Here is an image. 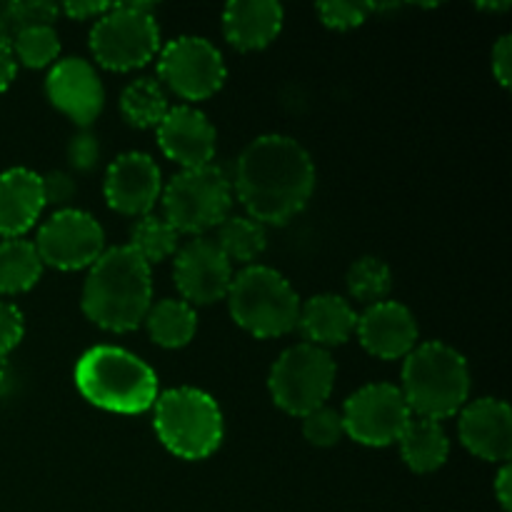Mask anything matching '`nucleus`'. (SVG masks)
I'll use <instances>...</instances> for the list:
<instances>
[{
	"label": "nucleus",
	"instance_id": "8",
	"mask_svg": "<svg viewBox=\"0 0 512 512\" xmlns=\"http://www.w3.org/2000/svg\"><path fill=\"white\" fill-rule=\"evenodd\" d=\"M165 220L180 235H203L228 220L233 188L215 165L180 170L163 190Z\"/></svg>",
	"mask_w": 512,
	"mask_h": 512
},
{
	"label": "nucleus",
	"instance_id": "36",
	"mask_svg": "<svg viewBox=\"0 0 512 512\" xmlns=\"http://www.w3.org/2000/svg\"><path fill=\"white\" fill-rule=\"evenodd\" d=\"M493 75L503 88H510L512 78V38L503 35L493 48Z\"/></svg>",
	"mask_w": 512,
	"mask_h": 512
},
{
	"label": "nucleus",
	"instance_id": "7",
	"mask_svg": "<svg viewBox=\"0 0 512 512\" xmlns=\"http://www.w3.org/2000/svg\"><path fill=\"white\" fill-rule=\"evenodd\" d=\"M90 50L103 68L115 73L143 68L160 53V28L150 3H115L95 20Z\"/></svg>",
	"mask_w": 512,
	"mask_h": 512
},
{
	"label": "nucleus",
	"instance_id": "26",
	"mask_svg": "<svg viewBox=\"0 0 512 512\" xmlns=\"http://www.w3.org/2000/svg\"><path fill=\"white\" fill-rule=\"evenodd\" d=\"M215 245L228 258L230 265H250L263 255L268 235H265V225L255 223L253 218H228L218 225Z\"/></svg>",
	"mask_w": 512,
	"mask_h": 512
},
{
	"label": "nucleus",
	"instance_id": "41",
	"mask_svg": "<svg viewBox=\"0 0 512 512\" xmlns=\"http://www.w3.org/2000/svg\"><path fill=\"white\" fill-rule=\"evenodd\" d=\"M10 388H13V373L8 368V360H0V398H5Z\"/></svg>",
	"mask_w": 512,
	"mask_h": 512
},
{
	"label": "nucleus",
	"instance_id": "2",
	"mask_svg": "<svg viewBox=\"0 0 512 512\" xmlns=\"http://www.w3.org/2000/svg\"><path fill=\"white\" fill-rule=\"evenodd\" d=\"M80 303L93 325L108 333H130L143 325L153 305L150 265L128 245L108 248L90 265Z\"/></svg>",
	"mask_w": 512,
	"mask_h": 512
},
{
	"label": "nucleus",
	"instance_id": "35",
	"mask_svg": "<svg viewBox=\"0 0 512 512\" xmlns=\"http://www.w3.org/2000/svg\"><path fill=\"white\" fill-rule=\"evenodd\" d=\"M18 10L20 28H33V25H53V20L58 18L60 8L53 3H43V0H23V3H15Z\"/></svg>",
	"mask_w": 512,
	"mask_h": 512
},
{
	"label": "nucleus",
	"instance_id": "37",
	"mask_svg": "<svg viewBox=\"0 0 512 512\" xmlns=\"http://www.w3.org/2000/svg\"><path fill=\"white\" fill-rule=\"evenodd\" d=\"M20 30L23 28H20L15 0H0V45H3V48H10Z\"/></svg>",
	"mask_w": 512,
	"mask_h": 512
},
{
	"label": "nucleus",
	"instance_id": "27",
	"mask_svg": "<svg viewBox=\"0 0 512 512\" xmlns=\"http://www.w3.org/2000/svg\"><path fill=\"white\" fill-rule=\"evenodd\" d=\"M180 233L160 215H143L130 230L128 248L138 253L148 265L163 263L178 253Z\"/></svg>",
	"mask_w": 512,
	"mask_h": 512
},
{
	"label": "nucleus",
	"instance_id": "19",
	"mask_svg": "<svg viewBox=\"0 0 512 512\" xmlns=\"http://www.w3.org/2000/svg\"><path fill=\"white\" fill-rule=\"evenodd\" d=\"M45 208L43 180L28 168H10L0 175V238H23Z\"/></svg>",
	"mask_w": 512,
	"mask_h": 512
},
{
	"label": "nucleus",
	"instance_id": "11",
	"mask_svg": "<svg viewBox=\"0 0 512 512\" xmlns=\"http://www.w3.org/2000/svg\"><path fill=\"white\" fill-rule=\"evenodd\" d=\"M345 435L368 448H385L398 443L405 425L410 423L408 403L400 388L390 383H373L348 398L343 408Z\"/></svg>",
	"mask_w": 512,
	"mask_h": 512
},
{
	"label": "nucleus",
	"instance_id": "34",
	"mask_svg": "<svg viewBox=\"0 0 512 512\" xmlns=\"http://www.w3.org/2000/svg\"><path fill=\"white\" fill-rule=\"evenodd\" d=\"M68 158L70 163H73V168L83 170V173L85 170L95 168V163H98L100 158V145L98 140H95V135L90 133L75 135L68 145Z\"/></svg>",
	"mask_w": 512,
	"mask_h": 512
},
{
	"label": "nucleus",
	"instance_id": "22",
	"mask_svg": "<svg viewBox=\"0 0 512 512\" xmlns=\"http://www.w3.org/2000/svg\"><path fill=\"white\" fill-rule=\"evenodd\" d=\"M398 443L405 465L420 475L443 468L450 453V440L443 425L428 418H415V415L405 425Z\"/></svg>",
	"mask_w": 512,
	"mask_h": 512
},
{
	"label": "nucleus",
	"instance_id": "32",
	"mask_svg": "<svg viewBox=\"0 0 512 512\" xmlns=\"http://www.w3.org/2000/svg\"><path fill=\"white\" fill-rule=\"evenodd\" d=\"M25 335L23 313L13 303L0 300V360H8Z\"/></svg>",
	"mask_w": 512,
	"mask_h": 512
},
{
	"label": "nucleus",
	"instance_id": "38",
	"mask_svg": "<svg viewBox=\"0 0 512 512\" xmlns=\"http://www.w3.org/2000/svg\"><path fill=\"white\" fill-rule=\"evenodd\" d=\"M110 5L113 3H68L63 5V13L70 15V18L75 20H88V18H95L98 20L100 15H105L110 10Z\"/></svg>",
	"mask_w": 512,
	"mask_h": 512
},
{
	"label": "nucleus",
	"instance_id": "31",
	"mask_svg": "<svg viewBox=\"0 0 512 512\" xmlns=\"http://www.w3.org/2000/svg\"><path fill=\"white\" fill-rule=\"evenodd\" d=\"M375 3H345V0H333V3H320L318 15L323 25L333 30H353L368 20L370 13H375Z\"/></svg>",
	"mask_w": 512,
	"mask_h": 512
},
{
	"label": "nucleus",
	"instance_id": "10",
	"mask_svg": "<svg viewBox=\"0 0 512 512\" xmlns=\"http://www.w3.org/2000/svg\"><path fill=\"white\" fill-rule=\"evenodd\" d=\"M225 60L210 40L180 35L158 53V78L183 100H205L225 83Z\"/></svg>",
	"mask_w": 512,
	"mask_h": 512
},
{
	"label": "nucleus",
	"instance_id": "18",
	"mask_svg": "<svg viewBox=\"0 0 512 512\" xmlns=\"http://www.w3.org/2000/svg\"><path fill=\"white\" fill-rule=\"evenodd\" d=\"M215 128L193 105H175L158 125V145L183 170L210 165L215 155Z\"/></svg>",
	"mask_w": 512,
	"mask_h": 512
},
{
	"label": "nucleus",
	"instance_id": "24",
	"mask_svg": "<svg viewBox=\"0 0 512 512\" xmlns=\"http://www.w3.org/2000/svg\"><path fill=\"white\" fill-rule=\"evenodd\" d=\"M43 260L30 240L8 238L0 240V293H28L43 275Z\"/></svg>",
	"mask_w": 512,
	"mask_h": 512
},
{
	"label": "nucleus",
	"instance_id": "16",
	"mask_svg": "<svg viewBox=\"0 0 512 512\" xmlns=\"http://www.w3.org/2000/svg\"><path fill=\"white\" fill-rule=\"evenodd\" d=\"M355 333L370 355L380 360H400L413 353L420 330L418 320L405 305L383 300L368 305V310L358 315Z\"/></svg>",
	"mask_w": 512,
	"mask_h": 512
},
{
	"label": "nucleus",
	"instance_id": "1",
	"mask_svg": "<svg viewBox=\"0 0 512 512\" xmlns=\"http://www.w3.org/2000/svg\"><path fill=\"white\" fill-rule=\"evenodd\" d=\"M313 188V158L288 135H260L235 165V195L260 225L290 223L308 205Z\"/></svg>",
	"mask_w": 512,
	"mask_h": 512
},
{
	"label": "nucleus",
	"instance_id": "29",
	"mask_svg": "<svg viewBox=\"0 0 512 512\" xmlns=\"http://www.w3.org/2000/svg\"><path fill=\"white\" fill-rule=\"evenodd\" d=\"M10 50H13L15 63H23L25 68H48L58 60L60 40L53 25H33L15 35Z\"/></svg>",
	"mask_w": 512,
	"mask_h": 512
},
{
	"label": "nucleus",
	"instance_id": "33",
	"mask_svg": "<svg viewBox=\"0 0 512 512\" xmlns=\"http://www.w3.org/2000/svg\"><path fill=\"white\" fill-rule=\"evenodd\" d=\"M43 180V198L45 205H58L63 210V205H68L75 195V183L68 173L63 170H53L48 175H40Z\"/></svg>",
	"mask_w": 512,
	"mask_h": 512
},
{
	"label": "nucleus",
	"instance_id": "14",
	"mask_svg": "<svg viewBox=\"0 0 512 512\" xmlns=\"http://www.w3.org/2000/svg\"><path fill=\"white\" fill-rule=\"evenodd\" d=\"M45 93L48 100L68 115L75 125L95 123L103 113L105 88L93 65L83 58H63L53 63L48 78H45Z\"/></svg>",
	"mask_w": 512,
	"mask_h": 512
},
{
	"label": "nucleus",
	"instance_id": "9",
	"mask_svg": "<svg viewBox=\"0 0 512 512\" xmlns=\"http://www.w3.org/2000/svg\"><path fill=\"white\" fill-rule=\"evenodd\" d=\"M268 385L283 413L305 418L328 403L335 385V360L315 345H293L275 360Z\"/></svg>",
	"mask_w": 512,
	"mask_h": 512
},
{
	"label": "nucleus",
	"instance_id": "6",
	"mask_svg": "<svg viewBox=\"0 0 512 512\" xmlns=\"http://www.w3.org/2000/svg\"><path fill=\"white\" fill-rule=\"evenodd\" d=\"M225 298L235 323L255 338H283L298 325V293L278 270L265 265H248L235 275Z\"/></svg>",
	"mask_w": 512,
	"mask_h": 512
},
{
	"label": "nucleus",
	"instance_id": "5",
	"mask_svg": "<svg viewBox=\"0 0 512 512\" xmlns=\"http://www.w3.org/2000/svg\"><path fill=\"white\" fill-rule=\"evenodd\" d=\"M153 425L160 443L183 460H205L223 443V413L213 395L198 388H173L158 395Z\"/></svg>",
	"mask_w": 512,
	"mask_h": 512
},
{
	"label": "nucleus",
	"instance_id": "39",
	"mask_svg": "<svg viewBox=\"0 0 512 512\" xmlns=\"http://www.w3.org/2000/svg\"><path fill=\"white\" fill-rule=\"evenodd\" d=\"M495 498H498L500 508H503L505 512H510V508H512V470L508 463L500 468L498 478H495Z\"/></svg>",
	"mask_w": 512,
	"mask_h": 512
},
{
	"label": "nucleus",
	"instance_id": "15",
	"mask_svg": "<svg viewBox=\"0 0 512 512\" xmlns=\"http://www.w3.org/2000/svg\"><path fill=\"white\" fill-rule=\"evenodd\" d=\"M105 200L120 215L143 218L163 193V180L155 160L145 153H123L105 173Z\"/></svg>",
	"mask_w": 512,
	"mask_h": 512
},
{
	"label": "nucleus",
	"instance_id": "30",
	"mask_svg": "<svg viewBox=\"0 0 512 512\" xmlns=\"http://www.w3.org/2000/svg\"><path fill=\"white\" fill-rule=\"evenodd\" d=\"M303 435L310 445H315V448H333V445H338L340 438L345 435L343 415H340V410L323 405V408L305 415Z\"/></svg>",
	"mask_w": 512,
	"mask_h": 512
},
{
	"label": "nucleus",
	"instance_id": "28",
	"mask_svg": "<svg viewBox=\"0 0 512 512\" xmlns=\"http://www.w3.org/2000/svg\"><path fill=\"white\" fill-rule=\"evenodd\" d=\"M348 293L353 295L358 303L375 305L388 300V293L393 290V273H390L388 263L375 255H365V258L355 260L348 270Z\"/></svg>",
	"mask_w": 512,
	"mask_h": 512
},
{
	"label": "nucleus",
	"instance_id": "25",
	"mask_svg": "<svg viewBox=\"0 0 512 512\" xmlns=\"http://www.w3.org/2000/svg\"><path fill=\"white\" fill-rule=\"evenodd\" d=\"M168 110V95L153 78L133 80L120 95V113L135 128H158Z\"/></svg>",
	"mask_w": 512,
	"mask_h": 512
},
{
	"label": "nucleus",
	"instance_id": "12",
	"mask_svg": "<svg viewBox=\"0 0 512 512\" xmlns=\"http://www.w3.org/2000/svg\"><path fill=\"white\" fill-rule=\"evenodd\" d=\"M43 265L58 270L90 268L105 253L103 225L85 210L63 208L40 225L33 240Z\"/></svg>",
	"mask_w": 512,
	"mask_h": 512
},
{
	"label": "nucleus",
	"instance_id": "40",
	"mask_svg": "<svg viewBox=\"0 0 512 512\" xmlns=\"http://www.w3.org/2000/svg\"><path fill=\"white\" fill-rule=\"evenodd\" d=\"M15 73H18V63L13 58V50L0 45V93H5L10 88Z\"/></svg>",
	"mask_w": 512,
	"mask_h": 512
},
{
	"label": "nucleus",
	"instance_id": "21",
	"mask_svg": "<svg viewBox=\"0 0 512 512\" xmlns=\"http://www.w3.org/2000/svg\"><path fill=\"white\" fill-rule=\"evenodd\" d=\"M355 325H358V313L353 305L340 295L323 293L300 305L295 328L303 333L308 345L328 350L333 345L348 343L355 333Z\"/></svg>",
	"mask_w": 512,
	"mask_h": 512
},
{
	"label": "nucleus",
	"instance_id": "3",
	"mask_svg": "<svg viewBox=\"0 0 512 512\" xmlns=\"http://www.w3.org/2000/svg\"><path fill=\"white\" fill-rule=\"evenodd\" d=\"M75 388L90 405L118 415H140L158 400V375L138 355L95 345L75 363Z\"/></svg>",
	"mask_w": 512,
	"mask_h": 512
},
{
	"label": "nucleus",
	"instance_id": "4",
	"mask_svg": "<svg viewBox=\"0 0 512 512\" xmlns=\"http://www.w3.org/2000/svg\"><path fill=\"white\" fill-rule=\"evenodd\" d=\"M400 393L415 418L435 423L453 418L470 398L468 363L458 350L438 340L415 345L413 353L405 358Z\"/></svg>",
	"mask_w": 512,
	"mask_h": 512
},
{
	"label": "nucleus",
	"instance_id": "17",
	"mask_svg": "<svg viewBox=\"0 0 512 512\" xmlns=\"http://www.w3.org/2000/svg\"><path fill=\"white\" fill-rule=\"evenodd\" d=\"M458 433L465 448L488 463H508L512 455V413L508 403L480 398L460 410Z\"/></svg>",
	"mask_w": 512,
	"mask_h": 512
},
{
	"label": "nucleus",
	"instance_id": "20",
	"mask_svg": "<svg viewBox=\"0 0 512 512\" xmlns=\"http://www.w3.org/2000/svg\"><path fill=\"white\" fill-rule=\"evenodd\" d=\"M283 5L275 0H235L223 10V33L240 53L263 50L283 30Z\"/></svg>",
	"mask_w": 512,
	"mask_h": 512
},
{
	"label": "nucleus",
	"instance_id": "13",
	"mask_svg": "<svg viewBox=\"0 0 512 512\" xmlns=\"http://www.w3.org/2000/svg\"><path fill=\"white\" fill-rule=\"evenodd\" d=\"M173 278L185 303L210 305L228 295L233 265L220 253L215 240L193 238L175 253Z\"/></svg>",
	"mask_w": 512,
	"mask_h": 512
},
{
	"label": "nucleus",
	"instance_id": "23",
	"mask_svg": "<svg viewBox=\"0 0 512 512\" xmlns=\"http://www.w3.org/2000/svg\"><path fill=\"white\" fill-rule=\"evenodd\" d=\"M143 325L148 328L150 340L160 348H185L190 340L195 338L198 330V315H195L193 305L178 298H165L150 305L148 315H145Z\"/></svg>",
	"mask_w": 512,
	"mask_h": 512
}]
</instances>
